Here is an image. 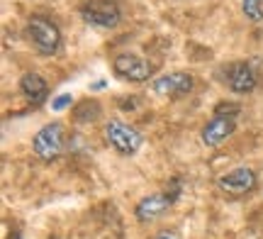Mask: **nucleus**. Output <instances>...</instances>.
Here are the masks:
<instances>
[{
    "label": "nucleus",
    "instance_id": "f03ea898",
    "mask_svg": "<svg viewBox=\"0 0 263 239\" xmlns=\"http://www.w3.org/2000/svg\"><path fill=\"white\" fill-rule=\"evenodd\" d=\"M81 17L95 29H112L120 25L122 12L115 0H85L81 5Z\"/></svg>",
    "mask_w": 263,
    "mask_h": 239
},
{
    "label": "nucleus",
    "instance_id": "6ab92c4d",
    "mask_svg": "<svg viewBox=\"0 0 263 239\" xmlns=\"http://www.w3.org/2000/svg\"><path fill=\"white\" fill-rule=\"evenodd\" d=\"M90 88H93V90H103V88H105V81H98V83H93Z\"/></svg>",
    "mask_w": 263,
    "mask_h": 239
},
{
    "label": "nucleus",
    "instance_id": "dca6fc26",
    "mask_svg": "<svg viewBox=\"0 0 263 239\" xmlns=\"http://www.w3.org/2000/svg\"><path fill=\"white\" fill-rule=\"evenodd\" d=\"M71 103H73V98L68 96V93H61V96L54 98V103H51V107H54V110H64V107H68Z\"/></svg>",
    "mask_w": 263,
    "mask_h": 239
},
{
    "label": "nucleus",
    "instance_id": "f3484780",
    "mask_svg": "<svg viewBox=\"0 0 263 239\" xmlns=\"http://www.w3.org/2000/svg\"><path fill=\"white\" fill-rule=\"evenodd\" d=\"M137 103H139V98H134V96H132V98H120V100H117V105H122L124 113H129V110H137V107H134Z\"/></svg>",
    "mask_w": 263,
    "mask_h": 239
},
{
    "label": "nucleus",
    "instance_id": "9b49d317",
    "mask_svg": "<svg viewBox=\"0 0 263 239\" xmlns=\"http://www.w3.org/2000/svg\"><path fill=\"white\" fill-rule=\"evenodd\" d=\"M20 90H22V96H25L29 105H42L49 96V83L39 73L29 71V73L20 78Z\"/></svg>",
    "mask_w": 263,
    "mask_h": 239
},
{
    "label": "nucleus",
    "instance_id": "9d476101",
    "mask_svg": "<svg viewBox=\"0 0 263 239\" xmlns=\"http://www.w3.org/2000/svg\"><path fill=\"white\" fill-rule=\"evenodd\" d=\"M171 205H173V203L168 200L166 193H154V195L141 198L139 205L134 208V215H137V220L139 222H154L156 217H161L163 212L168 210Z\"/></svg>",
    "mask_w": 263,
    "mask_h": 239
},
{
    "label": "nucleus",
    "instance_id": "2eb2a0df",
    "mask_svg": "<svg viewBox=\"0 0 263 239\" xmlns=\"http://www.w3.org/2000/svg\"><path fill=\"white\" fill-rule=\"evenodd\" d=\"M180 183H183V178H180V176H173V178L166 183V186H168V188H166V195H168L171 203H176L180 198V191H183V186H180Z\"/></svg>",
    "mask_w": 263,
    "mask_h": 239
},
{
    "label": "nucleus",
    "instance_id": "f8f14e48",
    "mask_svg": "<svg viewBox=\"0 0 263 239\" xmlns=\"http://www.w3.org/2000/svg\"><path fill=\"white\" fill-rule=\"evenodd\" d=\"M100 113H103V107L98 100H81L73 107V120L78 124H90L95 120H100Z\"/></svg>",
    "mask_w": 263,
    "mask_h": 239
},
{
    "label": "nucleus",
    "instance_id": "0eeeda50",
    "mask_svg": "<svg viewBox=\"0 0 263 239\" xmlns=\"http://www.w3.org/2000/svg\"><path fill=\"white\" fill-rule=\"evenodd\" d=\"M222 76H224L227 86L229 90H234V93H251L258 83V76H256L254 66L249 64V61H234V64H227L224 71H222Z\"/></svg>",
    "mask_w": 263,
    "mask_h": 239
},
{
    "label": "nucleus",
    "instance_id": "1a4fd4ad",
    "mask_svg": "<svg viewBox=\"0 0 263 239\" xmlns=\"http://www.w3.org/2000/svg\"><path fill=\"white\" fill-rule=\"evenodd\" d=\"M236 130V117H219L215 115L210 122H205L202 132H200V139L205 146H219L227 137H232Z\"/></svg>",
    "mask_w": 263,
    "mask_h": 239
},
{
    "label": "nucleus",
    "instance_id": "423d86ee",
    "mask_svg": "<svg viewBox=\"0 0 263 239\" xmlns=\"http://www.w3.org/2000/svg\"><path fill=\"white\" fill-rule=\"evenodd\" d=\"M258 183V176L251 166H236L232 171H227L224 176H219V191L227 193V195H244V193H251Z\"/></svg>",
    "mask_w": 263,
    "mask_h": 239
},
{
    "label": "nucleus",
    "instance_id": "ddd939ff",
    "mask_svg": "<svg viewBox=\"0 0 263 239\" xmlns=\"http://www.w3.org/2000/svg\"><path fill=\"white\" fill-rule=\"evenodd\" d=\"M241 10L249 20L261 22L263 20V0H241Z\"/></svg>",
    "mask_w": 263,
    "mask_h": 239
},
{
    "label": "nucleus",
    "instance_id": "7ed1b4c3",
    "mask_svg": "<svg viewBox=\"0 0 263 239\" xmlns=\"http://www.w3.org/2000/svg\"><path fill=\"white\" fill-rule=\"evenodd\" d=\"M105 142L110 144L117 154L132 156V154L139 152V146L144 144V137L132 124L122 122V120H110L105 124Z\"/></svg>",
    "mask_w": 263,
    "mask_h": 239
},
{
    "label": "nucleus",
    "instance_id": "aec40b11",
    "mask_svg": "<svg viewBox=\"0 0 263 239\" xmlns=\"http://www.w3.org/2000/svg\"><path fill=\"white\" fill-rule=\"evenodd\" d=\"M8 239H22V234H20V232H12V234H10Z\"/></svg>",
    "mask_w": 263,
    "mask_h": 239
},
{
    "label": "nucleus",
    "instance_id": "39448f33",
    "mask_svg": "<svg viewBox=\"0 0 263 239\" xmlns=\"http://www.w3.org/2000/svg\"><path fill=\"white\" fill-rule=\"evenodd\" d=\"M112 68L117 76L129 81V83H144L154 76V66L137 54H117L112 61Z\"/></svg>",
    "mask_w": 263,
    "mask_h": 239
},
{
    "label": "nucleus",
    "instance_id": "a211bd4d",
    "mask_svg": "<svg viewBox=\"0 0 263 239\" xmlns=\"http://www.w3.org/2000/svg\"><path fill=\"white\" fill-rule=\"evenodd\" d=\"M151 239H178V234H176L173 230H161L156 237H151Z\"/></svg>",
    "mask_w": 263,
    "mask_h": 239
},
{
    "label": "nucleus",
    "instance_id": "6e6552de",
    "mask_svg": "<svg viewBox=\"0 0 263 239\" xmlns=\"http://www.w3.org/2000/svg\"><path fill=\"white\" fill-rule=\"evenodd\" d=\"M193 76L185 73V71H173V73H163V76L154 78V93L159 96H166V98H180V96H188L193 90Z\"/></svg>",
    "mask_w": 263,
    "mask_h": 239
},
{
    "label": "nucleus",
    "instance_id": "f257e3e1",
    "mask_svg": "<svg viewBox=\"0 0 263 239\" xmlns=\"http://www.w3.org/2000/svg\"><path fill=\"white\" fill-rule=\"evenodd\" d=\"M27 37L42 57H51L61 47V29L57 27V22H51L44 15H34L27 20Z\"/></svg>",
    "mask_w": 263,
    "mask_h": 239
},
{
    "label": "nucleus",
    "instance_id": "20e7f679",
    "mask_svg": "<svg viewBox=\"0 0 263 239\" xmlns=\"http://www.w3.org/2000/svg\"><path fill=\"white\" fill-rule=\"evenodd\" d=\"M64 142H66V130L61 122H49L44 124L34 139H32V149L42 161H54L64 154Z\"/></svg>",
    "mask_w": 263,
    "mask_h": 239
},
{
    "label": "nucleus",
    "instance_id": "4468645a",
    "mask_svg": "<svg viewBox=\"0 0 263 239\" xmlns=\"http://www.w3.org/2000/svg\"><path fill=\"white\" fill-rule=\"evenodd\" d=\"M241 113V105H236V103H217L215 107V115L219 117H236Z\"/></svg>",
    "mask_w": 263,
    "mask_h": 239
}]
</instances>
